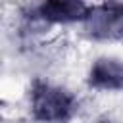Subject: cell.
<instances>
[{"label": "cell", "instance_id": "cell-1", "mask_svg": "<svg viewBox=\"0 0 123 123\" xmlns=\"http://www.w3.org/2000/svg\"><path fill=\"white\" fill-rule=\"evenodd\" d=\"M31 115L38 123H67L79 110V100L63 86L35 79L31 85Z\"/></svg>", "mask_w": 123, "mask_h": 123}, {"label": "cell", "instance_id": "cell-2", "mask_svg": "<svg viewBox=\"0 0 123 123\" xmlns=\"http://www.w3.org/2000/svg\"><path fill=\"white\" fill-rule=\"evenodd\" d=\"M85 35L96 42H113L123 38V2L106 0L90 6L83 19Z\"/></svg>", "mask_w": 123, "mask_h": 123}, {"label": "cell", "instance_id": "cell-3", "mask_svg": "<svg viewBox=\"0 0 123 123\" xmlns=\"http://www.w3.org/2000/svg\"><path fill=\"white\" fill-rule=\"evenodd\" d=\"M86 0H42L35 10V19L48 25H67L83 23L88 13Z\"/></svg>", "mask_w": 123, "mask_h": 123}, {"label": "cell", "instance_id": "cell-4", "mask_svg": "<svg viewBox=\"0 0 123 123\" xmlns=\"http://www.w3.org/2000/svg\"><path fill=\"white\" fill-rule=\"evenodd\" d=\"M86 85L100 92L123 90V62L115 58H98L88 69Z\"/></svg>", "mask_w": 123, "mask_h": 123}, {"label": "cell", "instance_id": "cell-5", "mask_svg": "<svg viewBox=\"0 0 123 123\" xmlns=\"http://www.w3.org/2000/svg\"><path fill=\"white\" fill-rule=\"evenodd\" d=\"M94 123H111V121L106 119V117H102V119H98V121H94Z\"/></svg>", "mask_w": 123, "mask_h": 123}]
</instances>
